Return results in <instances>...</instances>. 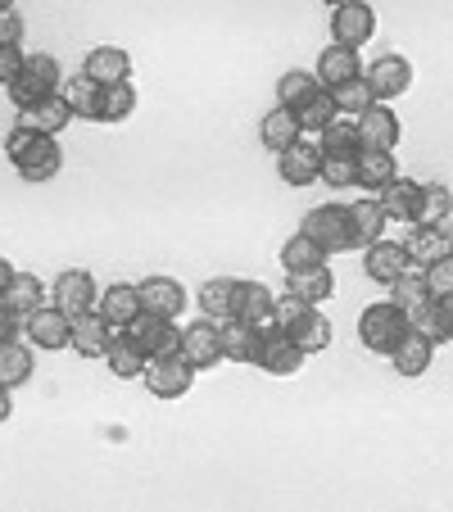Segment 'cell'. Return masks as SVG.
Masks as SVG:
<instances>
[{
    "mask_svg": "<svg viewBox=\"0 0 453 512\" xmlns=\"http://www.w3.org/2000/svg\"><path fill=\"white\" fill-rule=\"evenodd\" d=\"M82 73H87L91 82H100V87H114V82L132 78V55L118 46H96L87 55V64H82Z\"/></svg>",
    "mask_w": 453,
    "mask_h": 512,
    "instance_id": "44dd1931",
    "label": "cell"
},
{
    "mask_svg": "<svg viewBox=\"0 0 453 512\" xmlns=\"http://www.w3.org/2000/svg\"><path fill=\"white\" fill-rule=\"evenodd\" d=\"M59 168H64V150H59V141L55 136H41V145L19 164V177L32 182V186H46L50 177H59Z\"/></svg>",
    "mask_w": 453,
    "mask_h": 512,
    "instance_id": "4316f807",
    "label": "cell"
},
{
    "mask_svg": "<svg viewBox=\"0 0 453 512\" xmlns=\"http://www.w3.org/2000/svg\"><path fill=\"white\" fill-rule=\"evenodd\" d=\"M277 173H281V182L286 186H313L318 182V173H322V145H313V141L299 136L290 150H281L277 155Z\"/></svg>",
    "mask_w": 453,
    "mask_h": 512,
    "instance_id": "7c38bea8",
    "label": "cell"
},
{
    "mask_svg": "<svg viewBox=\"0 0 453 512\" xmlns=\"http://www.w3.org/2000/svg\"><path fill=\"white\" fill-rule=\"evenodd\" d=\"M363 268H367V277H372L376 286H395L399 277L413 272V259H408V250L404 245H395V241H372L367 245Z\"/></svg>",
    "mask_w": 453,
    "mask_h": 512,
    "instance_id": "5bb4252c",
    "label": "cell"
},
{
    "mask_svg": "<svg viewBox=\"0 0 453 512\" xmlns=\"http://www.w3.org/2000/svg\"><path fill=\"white\" fill-rule=\"evenodd\" d=\"M322 155H358V118L354 114H336L327 127H322Z\"/></svg>",
    "mask_w": 453,
    "mask_h": 512,
    "instance_id": "d590c367",
    "label": "cell"
},
{
    "mask_svg": "<svg viewBox=\"0 0 453 512\" xmlns=\"http://www.w3.org/2000/svg\"><path fill=\"white\" fill-rule=\"evenodd\" d=\"M390 290H395V304L404 309V318H417V313L431 304V290H426L422 277H413V272H408V277H399Z\"/></svg>",
    "mask_w": 453,
    "mask_h": 512,
    "instance_id": "7bdbcfd3",
    "label": "cell"
},
{
    "mask_svg": "<svg viewBox=\"0 0 453 512\" xmlns=\"http://www.w3.org/2000/svg\"><path fill=\"white\" fill-rule=\"evenodd\" d=\"M100 96H105V87H100V82H91L87 73H82V78H73V82H68V91H64L73 118H87V123H100Z\"/></svg>",
    "mask_w": 453,
    "mask_h": 512,
    "instance_id": "8d00e7d4",
    "label": "cell"
},
{
    "mask_svg": "<svg viewBox=\"0 0 453 512\" xmlns=\"http://www.w3.org/2000/svg\"><path fill=\"white\" fill-rule=\"evenodd\" d=\"M32 349L23 345V340H5L0 345V386L5 390H19V386H28L32 381Z\"/></svg>",
    "mask_w": 453,
    "mask_h": 512,
    "instance_id": "836d02e7",
    "label": "cell"
},
{
    "mask_svg": "<svg viewBox=\"0 0 453 512\" xmlns=\"http://www.w3.org/2000/svg\"><path fill=\"white\" fill-rule=\"evenodd\" d=\"M23 336H28L32 349H46V354H59V349L73 345V318H68L59 304H41L23 318Z\"/></svg>",
    "mask_w": 453,
    "mask_h": 512,
    "instance_id": "277c9868",
    "label": "cell"
},
{
    "mask_svg": "<svg viewBox=\"0 0 453 512\" xmlns=\"http://www.w3.org/2000/svg\"><path fill=\"white\" fill-rule=\"evenodd\" d=\"M372 37H376V10L367 0H345V5L331 10V41H336V46L358 50Z\"/></svg>",
    "mask_w": 453,
    "mask_h": 512,
    "instance_id": "5b68a950",
    "label": "cell"
},
{
    "mask_svg": "<svg viewBox=\"0 0 453 512\" xmlns=\"http://www.w3.org/2000/svg\"><path fill=\"white\" fill-rule=\"evenodd\" d=\"M422 286L431 290V300H444V295H453V254L426 263V268H422Z\"/></svg>",
    "mask_w": 453,
    "mask_h": 512,
    "instance_id": "ee69618b",
    "label": "cell"
},
{
    "mask_svg": "<svg viewBox=\"0 0 453 512\" xmlns=\"http://www.w3.org/2000/svg\"><path fill=\"white\" fill-rule=\"evenodd\" d=\"M145 349L136 345L132 336H127L123 327H114V336H109V349H105V363H109V372H114L118 381H141V372H145Z\"/></svg>",
    "mask_w": 453,
    "mask_h": 512,
    "instance_id": "d6986e66",
    "label": "cell"
},
{
    "mask_svg": "<svg viewBox=\"0 0 453 512\" xmlns=\"http://www.w3.org/2000/svg\"><path fill=\"white\" fill-rule=\"evenodd\" d=\"M96 313L109 322V327H132L136 318L145 313V304H141V286H132V281H114L109 290H100V304H96Z\"/></svg>",
    "mask_w": 453,
    "mask_h": 512,
    "instance_id": "4fadbf2b",
    "label": "cell"
},
{
    "mask_svg": "<svg viewBox=\"0 0 453 512\" xmlns=\"http://www.w3.org/2000/svg\"><path fill=\"white\" fill-rule=\"evenodd\" d=\"M399 136H404L399 114L390 105H381V100L358 114V150H395Z\"/></svg>",
    "mask_w": 453,
    "mask_h": 512,
    "instance_id": "ba28073f",
    "label": "cell"
},
{
    "mask_svg": "<svg viewBox=\"0 0 453 512\" xmlns=\"http://www.w3.org/2000/svg\"><path fill=\"white\" fill-rule=\"evenodd\" d=\"M431 358H435V340L422 336V331H413V327H408L404 340L390 349V363H395L399 377H422V372L431 368Z\"/></svg>",
    "mask_w": 453,
    "mask_h": 512,
    "instance_id": "ac0fdd59",
    "label": "cell"
},
{
    "mask_svg": "<svg viewBox=\"0 0 453 512\" xmlns=\"http://www.w3.org/2000/svg\"><path fill=\"white\" fill-rule=\"evenodd\" d=\"M331 96H336V109L340 114H363V109H372L376 100H372V87H367V78L358 73V78H349V82H340V87H331Z\"/></svg>",
    "mask_w": 453,
    "mask_h": 512,
    "instance_id": "b9f144b4",
    "label": "cell"
},
{
    "mask_svg": "<svg viewBox=\"0 0 453 512\" xmlns=\"http://www.w3.org/2000/svg\"><path fill=\"white\" fill-rule=\"evenodd\" d=\"M5 91H10V100H14V109H19V114H23V109H32V105H41L46 96H55V91H46L37 78H28V73H19V78H14Z\"/></svg>",
    "mask_w": 453,
    "mask_h": 512,
    "instance_id": "f6af8a7d",
    "label": "cell"
},
{
    "mask_svg": "<svg viewBox=\"0 0 453 512\" xmlns=\"http://www.w3.org/2000/svg\"><path fill=\"white\" fill-rule=\"evenodd\" d=\"M322 5H331V10H336V5H345V0H322Z\"/></svg>",
    "mask_w": 453,
    "mask_h": 512,
    "instance_id": "6f0895ef",
    "label": "cell"
},
{
    "mask_svg": "<svg viewBox=\"0 0 453 512\" xmlns=\"http://www.w3.org/2000/svg\"><path fill=\"white\" fill-rule=\"evenodd\" d=\"M417 195H422V182H408V177H395L390 186L376 191L381 209H386L390 223H413L417 218Z\"/></svg>",
    "mask_w": 453,
    "mask_h": 512,
    "instance_id": "d4e9b609",
    "label": "cell"
},
{
    "mask_svg": "<svg viewBox=\"0 0 453 512\" xmlns=\"http://www.w3.org/2000/svg\"><path fill=\"white\" fill-rule=\"evenodd\" d=\"M449 254H453V245H449Z\"/></svg>",
    "mask_w": 453,
    "mask_h": 512,
    "instance_id": "680465c9",
    "label": "cell"
},
{
    "mask_svg": "<svg viewBox=\"0 0 453 512\" xmlns=\"http://www.w3.org/2000/svg\"><path fill=\"white\" fill-rule=\"evenodd\" d=\"M399 177V159L395 150H358L354 155V186H367V191H381Z\"/></svg>",
    "mask_w": 453,
    "mask_h": 512,
    "instance_id": "e0dca14e",
    "label": "cell"
},
{
    "mask_svg": "<svg viewBox=\"0 0 453 512\" xmlns=\"http://www.w3.org/2000/svg\"><path fill=\"white\" fill-rule=\"evenodd\" d=\"M182 358L191 363L195 372L213 368V363L222 358V331H218V322L200 318V322H191V327H182Z\"/></svg>",
    "mask_w": 453,
    "mask_h": 512,
    "instance_id": "9a60e30c",
    "label": "cell"
},
{
    "mask_svg": "<svg viewBox=\"0 0 453 512\" xmlns=\"http://www.w3.org/2000/svg\"><path fill=\"white\" fill-rule=\"evenodd\" d=\"M318 87H322V82L313 78V73H304V68H290V73H281V82H277V105L295 114V109L304 105V100H309Z\"/></svg>",
    "mask_w": 453,
    "mask_h": 512,
    "instance_id": "f35d334b",
    "label": "cell"
},
{
    "mask_svg": "<svg viewBox=\"0 0 453 512\" xmlns=\"http://www.w3.org/2000/svg\"><path fill=\"white\" fill-rule=\"evenodd\" d=\"M290 340H295L304 354H322V349L331 345V322H327V313H318V304H309V309L299 313V322L286 331Z\"/></svg>",
    "mask_w": 453,
    "mask_h": 512,
    "instance_id": "f546056e",
    "label": "cell"
},
{
    "mask_svg": "<svg viewBox=\"0 0 453 512\" xmlns=\"http://www.w3.org/2000/svg\"><path fill=\"white\" fill-rule=\"evenodd\" d=\"M127 336L145 349V354H182V327L173 318H159V313H141V318L127 327Z\"/></svg>",
    "mask_w": 453,
    "mask_h": 512,
    "instance_id": "9c48e42d",
    "label": "cell"
},
{
    "mask_svg": "<svg viewBox=\"0 0 453 512\" xmlns=\"http://www.w3.org/2000/svg\"><path fill=\"white\" fill-rule=\"evenodd\" d=\"M236 295H241V281L236 277H213L200 286V313L209 322H227L236 318Z\"/></svg>",
    "mask_w": 453,
    "mask_h": 512,
    "instance_id": "7402d4cb",
    "label": "cell"
},
{
    "mask_svg": "<svg viewBox=\"0 0 453 512\" xmlns=\"http://www.w3.org/2000/svg\"><path fill=\"white\" fill-rule=\"evenodd\" d=\"M304 358L309 354H304L286 331H268L263 345H259V358H254V368H263L268 377H295V372L304 368Z\"/></svg>",
    "mask_w": 453,
    "mask_h": 512,
    "instance_id": "8fae6325",
    "label": "cell"
},
{
    "mask_svg": "<svg viewBox=\"0 0 453 512\" xmlns=\"http://www.w3.org/2000/svg\"><path fill=\"white\" fill-rule=\"evenodd\" d=\"M19 123H23V127H32V132H41V136H59L68 123H73V109H68V100L55 91V96H46L41 105L23 109Z\"/></svg>",
    "mask_w": 453,
    "mask_h": 512,
    "instance_id": "603a6c76",
    "label": "cell"
},
{
    "mask_svg": "<svg viewBox=\"0 0 453 512\" xmlns=\"http://www.w3.org/2000/svg\"><path fill=\"white\" fill-rule=\"evenodd\" d=\"M449 236H444V227H413L408 232V241H404V250H408V259L417 263V268H426V263H435V259H444L449 254Z\"/></svg>",
    "mask_w": 453,
    "mask_h": 512,
    "instance_id": "e575fe53",
    "label": "cell"
},
{
    "mask_svg": "<svg viewBox=\"0 0 453 512\" xmlns=\"http://www.w3.org/2000/svg\"><path fill=\"white\" fill-rule=\"evenodd\" d=\"M349 218H354V245H363V250L372 241H381V236H386V227H390V218H386V209H381V200H376V195L349 204Z\"/></svg>",
    "mask_w": 453,
    "mask_h": 512,
    "instance_id": "83f0119b",
    "label": "cell"
},
{
    "mask_svg": "<svg viewBox=\"0 0 453 512\" xmlns=\"http://www.w3.org/2000/svg\"><path fill=\"white\" fill-rule=\"evenodd\" d=\"M132 109H136L132 82H114V87H105V96H100V123H123V118H132Z\"/></svg>",
    "mask_w": 453,
    "mask_h": 512,
    "instance_id": "60d3db41",
    "label": "cell"
},
{
    "mask_svg": "<svg viewBox=\"0 0 453 512\" xmlns=\"http://www.w3.org/2000/svg\"><path fill=\"white\" fill-rule=\"evenodd\" d=\"M109 336H114V327H109V322L91 309V313H82V318H73V345H68V349H78L82 358H105Z\"/></svg>",
    "mask_w": 453,
    "mask_h": 512,
    "instance_id": "484cf974",
    "label": "cell"
},
{
    "mask_svg": "<svg viewBox=\"0 0 453 512\" xmlns=\"http://www.w3.org/2000/svg\"><path fill=\"white\" fill-rule=\"evenodd\" d=\"M218 331H222V358H236V363H254V358H259L263 336L250 322L227 318V322H218Z\"/></svg>",
    "mask_w": 453,
    "mask_h": 512,
    "instance_id": "f1b7e54d",
    "label": "cell"
},
{
    "mask_svg": "<svg viewBox=\"0 0 453 512\" xmlns=\"http://www.w3.org/2000/svg\"><path fill=\"white\" fill-rule=\"evenodd\" d=\"M453 213V191L444 182H422V195H417V218L413 227H444Z\"/></svg>",
    "mask_w": 453,
    "mask_h": 512,
    "instance_id": "1f68e13d",
    "label": "cell"
},
{
    "mask_svg": "<svg viewBox=\"0 0 453 512\" xmlns=\"http://www.w3.org/2000/svg\"><path fill=\"white\" fill-rule=\"evenodd\" d=\"M23 46H0V87H10L14 78L23 73Z\"/></svg>",
    "mask_w": 453,
    "mask_h": 512,
    "instance_id": "681fc988",
    "label": "cell"
},
{
    "mask_svg": "<svg viewBox=\"0 0 453 512\" xmlns=\"http://www.w3.org/2000/svg\"><path fill=\"white\" fill-rule=\"evenodd\" d=\"M404 331H408V318L395 300L372 304V309H363V318H358V340H363V349H372V354H390V349L404 340Z\"/></svg>",
    "mask_w": 453,
    "mask_h": 512,
    "instance_id": "7a4b0ae2",
    "label": "cell"
},
{
    "mask_svg": "<svg viewBox=\"0 0 453 512\" xmlns=\"http://www.w3.org/2000/svg\"><path fill=\"white\" fill-rule=\"evenodd\" d=\"M358 73H363V64H358V50L336 46V41H331V46L318 55V73H313V78H318L322 87L331 91V87H340V82L358 78Z\"/></svg>",
    "mask_w": 453,
    "mask_h": 512,
    "instance_id": "cb8c5ba5",
    "label": "cell"
},
{
    "mask_svg": "<svg viewBox=\"0 0 453 512\" xmlns=\"http://www.w3.org/2000/svg\"><path fill=\"white\" fill-rule=\"evenodd\" d=\"M0 304H5L14 318H28L32 309L46 304V286H41V277H32V272H14V281H10V290L0 295Z\"/></svg>",
    "mask_w": 453,
    "mask_h": 512,
    "instance_id": "d6a6232c",
    "label": "cell"
},
{
    "mask_svg": "<svg viewBox=\"0 0 453 512\" xmlns=\"http://www.w3.org/2000/svg\"><path fill=\"white\" fill-rule=\"evenodd\" d=\"M141 304H145V313H159V318H182L186 313V286L182 281H173V277H145L141 281Z\"/></svg>",
    "mask_w": 453,
    "mask_h": 512,
    "instance_id": "2e32d148",
    "label": "cell"
},
{
    "mask_svg": "<svg viewBox=\"0 0 453 512\" xmlns=\"http://www.w3.org/2000/svg\"><path fill=\"white\" fill-rule=\"evenodd\" d=\"M55 304L68 313V318H82V313H91L100 304V286L96 277H91L87 268H68L59 272L55 281Z\"/></svg>",
    "mask_w": 453,
    "mask_h": 512,
    "instance_id": "52a82bcc",
    "label": "cell"
},
{
    "mask_svg": "<svg viewBox=\"0 0 453 512\" xmlns=\"http://www.w3.org/2000/svg\"><path fill=\"white\" fill-rule=\"evenodd\" d=\"M331 254L322 250L313 236H304V232H295L286 245H281V268L286 272H299V268H318V263H327Z\"/></svg>",
    "mask_w": 453,
    "mask_h": 512,
    "instance_id": "74e56055",
    "label": "cell"
},
{
    "mask_svg": "<svg viewBox=\"0 0 453 512\" xmlns=\"http://www.w3.org/2000/svg\"><path fill=\"white\" fill-rule=\"evenodd\" d=\"M10 413H14V404H10V390L0 386V422H10Z\"/></svg>",
    "mask_w": 453,
    "mask_h": 512,
    "instance_id": "11a10c76",
    "label": "cell"
},
{
    "mask_svg": "<svg viewBox=\"0 0 453 512\" xmlns=\"http://www.w3.org/2000/svg\"><path fill=\"white\" fill-rule=\"evenodd\" d=\"M299 232L313 236L327 254L354 250V218H349V204H318V209H309V218L299 223Z\"/></svg>",
    "mask_w": 453,
    "mask_h": 512,
    "instance_id": "6da1fadb",
    "label": "cell"
},
{
    "mask_svg": "<svg viewBox=\"0 0 453 512\" xmlns=\"http://www.w3.org/2000/svg\"><path fill=\"white\" fill-rule=\"evenodd\" d=\"M336 114H340V109H336V96H331L327 87H318L309 100H304V105L295 109V118H299V127H304V132H322V127H327Z\"/></svg>",
    "mask_w": 453,
    "mask_h": 512,
    "instance_id": "ab89813d",
    "label": "cell"
},
{
    "mask_svg": "<svg viewBox=\"0 0 453 512\" xmlns=\"http://www.w3.org/2000/svg\"><path fill=\"white\" fill-rule=\"evenodd\" d=\"M0 10H14V0H0Z\"/></svg>",
    "mask_w": 453,
    "mask_h": 512,
    "instance_id": "9f6ffc18",
    "label": "cell"
},
{
    "mask_svg": "<svg viewBox=\"0 0 453 512\" xmlns=\"http://www.w3.org/2000/svg\"><path fill=\"white\" fill-rule=\"evenodd\" d=\"M19 331H23V318H14V313L0 304V345H5V340H19Z\"/></svg>",
    "mask_w": 453,
    "mask_h": 512,
    "instance_id": "f5cc1de1",
    "label": "cell"
},
{
    "mask_svg": "<svg viewBox=\"0 0 453 512\" xmlns=\"http://www.w3.org/2000/svg\"><path fill=\"white\" fill-rule=\"evenodd\" d=\"M23 14L19 10H0V46H23Z\"/></svg>",
    "mask_w": 453,
    "mask_h": 512,
    "instance_id": "f907efd6",
    "label": "cell"
},
{
    "mask_svg": "<svg viewBox=\"0 0 453 512\" xmlns=\"http://www.w3.org/2000/svg\"><path fill=\"white\" fill-rule=\"evenodd\" d=\"M37 145H41V132H32V127H23V123H19L10 136H5V155H10V164L19 168L23 159H28L32 150H37Z\"/></svg>",
    "mask_w": 453,
    "mask_h": 512,
    "instance_id": "7dc6e473",
    "label": "cell"
},
{
    "mask_svg": "<svg viewBox=\"0 0 453 512\" xmlns=\"http://www.w3.org/2000/svg\"><path fill=\"white\" fill-rule=\"evenodd\" d=\"M141 381L155 399H182V395H191V386H195V368L182 354H155V358H145Z\"/></svg>",
    "mask_w": 453,
    "mask_h": 512,
    "instance_id": "3957f363",
    "label": "cell"
},
{
    "mask_svg": "<svg viewBox=\"0 0 453 512\" xmlns=\"http://www.w3.org/2000/svg\"><path fill=\"white\" fill-rule=\"evenodd\" d=\"M304 136V127H299V118L290 114V109H272V114H263V123H259V141H263V150H290V145Z\"/></svg>",
    "mask_w": 453,
    "mask_h": 512,
    "instance_id": "4dcf8cb0",
    "label": "cell"
},
{
    "mask_svg": "<svg viewBox=\"0 0 453 512\" xmlns=\"http://www.w3.org/2000/svg\"><path fill=\"white\" fill-rule=\"evenodd\" d=\"M286 295H295V300H304V304H327L331 295H336V277H331L327 263L286 272Z\"/></svg>",
    "mask_w": 453,
    "mask_h": 512,
    "instance_id": "ffe728a7",
    "label": "cell"
},
{
    "mask_svg": "<svg viewBox=\"0 0 453 512\" xmlns=\"http://www.w3.org/2000/svg\"><path fill=\"white\" fill-rule=\"evenodd\" d=\"M440 340H453V295L435 300V345Z\"/></svg>",
    "mask_w": 453,
    "mask_h": 512,
    "instance_id": "816d5d0a",
    "label": "cell"
},
{
    "mask_svg": "<svg viewBox=\"0 0 453 512\" xmlns=\"http://www.w3.org/2000/svg\"><path fill=\"white\" fill-rule=\"evenodd\" d=\"M10 281H14V268H10V259H0V295L10 290Z\"/></svg>",
    "mask_w": 453,
    "mask_h": 512,
    "instance_id": "db71d44e",
    "label": "cell"
},
{
    "mask_svg": "<svg viewBox=\"0 0 453 512\" xmlns=\"http://www.w3.org/2000/svg\"><path fill=\"white\" fill-rule=\"evenodd\" d=\"M23 73L37 78L46 91H59V59L55 55H28L23 59Z\"/></svg>",
    "mask_w": 453,
    "mask_h": 512,
    "instance_id": "c3c4849f",
    "label": "cell"
},
{
    "mask_svg": "<svg viewBox=\"0 0 453 512\" xmlns=\"http://www.w3.org/2000/svg\"><path fill=\"white\" fill-rule=\"evenodd\" d=\"M236 318L250 322L259 336L277 331V295H272L263 281H241V295H236Z\"/></svg>",
    "mask_w": 453,
    "mask_h": 512,
    "instance_id": "30bf717a",
    "label": "cell"
},
{
    "mask_svg": "<svg viewBox=\"0 0 453 512\" xmlns=\"http://www.w3.org/2000/svg\"><path fill=\"white\" fill-rule=\"evenodd\" d=\"M363 78H367V87H372V100L390 105V100L408 96V87H413V64H408L404 55H381V59H372V68H367Z\"/></svg>",
    "mask_w": 453,
    "mask_h": 512,
    "instance_id": "8992f818",
    "label": "cell"
},
{
    "mask_svg": "<svg viewBox=\"0 0 453 512\" xmlns=\"http://www.w3.org/2000/svg\"><path fill=\"white\" fill-rule=\"evenodd\" d=\"M322 186H354V155H322Z\"/></svg>",
    "mask_w": 453,
    "mask_h": 512,
    "instance_id": "bcb514c9",
    "label": "cell"
}]
</instances>
